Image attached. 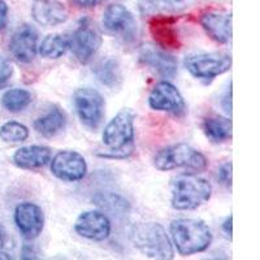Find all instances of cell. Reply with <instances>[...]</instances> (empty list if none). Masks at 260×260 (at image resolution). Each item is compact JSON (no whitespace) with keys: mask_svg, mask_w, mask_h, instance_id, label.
I'll use <instances>...</instances> for the list:
<instances>
[{"mask_svg":"<svg viewBox=\"0 0 260 260\" xmlns=\"http://www.w3.org/2000/svg\"><path fill=\"white\" fill-rule=\"evenodd\" d=\"M171 204L177 211H192L207 203L212 195V185L197 173H183L172 181Z\"/></svg>","mask_w":260,"mask_h":260,"instance_id":"1","label":"cell"},{"mask_svg":"<svg viewBox=\"0 0 260 260\" xmlns=\"http://www.w3.org/2000/svg\"><path fill=\"white\" fill-rule=\"evenodd\" d=\"M129 238L137 250L151 259L169 260L175 257L171 240L159 222H137L132 225Z\"/></svg>","mask_w":260,"mask_h":260,"instance_id":"2","label":"cell"},{"mask_svg":"<svg viewBox=\"0 0 260 260\" xmlns=\"http://www.w3.org/2000/svg\"><path fill=\"white\" fill-rule=\"evenodd\" d=\"M134 118L133 111L124 108L107 124L102 134V141L107 148L104 156L124 159L133 152Z\"/></svg>","mask_w":260,"mask_h":260,"instance_id":"3","label":"cell"},{"mask_svg":"<svg viewBox=\"0 0 260 260\" xmlns=\"http://www.w3.org/2000/svg\"><path fill=\"white\" fill-rule=\"evenodd\" d=\"M171 236L182 256L206 251L212 243V232L202 220L177 219L171 222Z\"/></svg>","mask_w":260,"mask_h":260,"instance_id":"4","label":"cell"},{"mask_svg":"<svg viewBox=\"0 0 260 260\" xmlns=\"http://www.w3.org/2000/svg\"><path fill=\"white\" fill-rule=\"evenodd\" d=\"M155 168L161 172L185 169L191 173L203 172L208 160L202 152L186 143H176L157 151L154 156Z\"/></svg>","mask_w":260,"mask_h":260,"instance_id":"5","label":"cell"},{"mask_svg":"<svg viewBox=\"0 0 260 260\" xmlns=\"http://www.w3.org/2000/svg\"><path fill=\"white\" fill-rule=\"evenodd\" d=\"M183 67L192 77L206 85L232 68V57L224 53H194L183 60Z\"/></svg>","mask_w":260,"mask_h":260,"instance_id":"6","label":"cell"},{"mask_svg":"<svg viewBox=\"0 0 260 260\" xmlns=\"http://www.w3.org/2000/svg\"><path fill=\"white\" fill-rule=\"evenodd\" d=\"M73 103L81 122L89 129H96L106 113V102L102 94L91 87H81L73 94Z\"/></svg>","mask_w":260,"mask_h":260,"instance_id":"7","label":"cell"},{"mask_svg":"<svg viewBox=\"0 0 260 260\" xmlns=\"http://www.w3.org/2000/svg\"><path fill=\"white\" fill-rule=\"evenodd\" d=\"M103 26L107 31L125 43H133L138 38V26L133 13L120 3L111 4L103 13Z\"/></svg>","mask_w":260,"mask_h":260,"instance_id":"8","label":"cell"},{"mask_svg":"<svg viewBox=\"0 0 260 260\" xmlns=\"http://www.w3.org/2000/svg\"><path fill=\"white\" fill-rule=\"evenodd\" d=\"M148 104L152 110L168 112L176 117H183L187 112L185 99L175 85L168 81H160L148 95Z\"/></svg>","mask_w":260,"mask_h":260,"instance_id":"9","label":"cell"},{"mask_svg":"<svg viewBox=\"0 0 260 260\" xmlns=\"http://www.w3.org/2000/svg\"><path fill=\"white\" fill-rule=\"evenodd\" d=\"M51 172L64 182H78L87 173V162L77 151H60L51 160Z\"/></svg>","mask_w":260,"mask_h":260,"instance_id":"10","label":"cell"},{"mask_svg":"<svg viewBox=\"0 0 260 260\" xmlns=\"http://www.w3.org/2000/svg\"><path fill=\"white\" fill-rule=\"evenodd\" d=\"M74 231L86 240L102 242L111 234V221L108 216L99 211H85L76 220Z\"/></svg>","mask_w":260,"mask_h":260,"instance_id":"11","label":"cell"},{"mask_svg":"<svg viewBox=\"0 0 260 260\" xmlns=\"http://www.w3.org/2000/svg\"><path fill=\"white\" fill-rule=\"evenodd\" d=\"M15 222L24 238L36 240L45 228V213L38 204L24 202L16 207Z\"/></svg>","mask_w":260,"mask_h":260,"instance_id":"12","label":"cell"},{"mask_svg":"<svg viewBox=\"0 0 260 260\" xmlns=\"http://www.w3.org/2000/svg\"><path fill=\"white\" fill-rule=\"evenodd\" d=\"M102 45L101 36L89 25H81L69 37V50L81 64H87Z\"/></svg>","mask_w":260,"mask_h":260,"instance_id":"13","label":"cell"},{"mask_svg":"<svg viewBox=\"0 0 260 260\" xmlns=\"http://www.w3.org/2000/svg\"><path fill=\"white\" fill-rule=\"evenodd\" d=\"M148 27L155 43L164 50H180L182 46L175 17L166 15L152 16Z\"/></svg>","mask_w":260,"mask_h":260,"instance_id":"14","label":"cell"},{"mask_svg":"<svg viewBox=\"0 0 260 260\" xmlns=\"http://www.w3.org/2000/svg\"><path fill=\"white\" fill-rule=\"evenodd\" d=\"M9 51L12 56L22 64H29L36 59L38 52V32L32 26L25 25L13 34L9 41Z\"/></svg>","mask_w":260,"mask_h":260,"instance_id":"15","label":"cell"},{"mask_svg":"<svg viewBox=\"0 0 260 260\" xmlns=\"http://www.w3.org/2000/svg\"><path fill=\"white\" fill-rule=\"evenodd\" d=\"M31 16L42 26H57L68 20V9L60 0H34Z\"/></svg>","mask_w":260,"mask_h":260,"instance_id":"16","label":"cell"},{"mask_svg":"<svg viewBox=\"0 0 260 260\" xmlns=\"http://www.w3.org/2000/svg\"><path fill=\"white\" fill-rule=\"evenodd\" d=\"M139 61L162 78H173L178 72L177 59L156 48H143L139 53Z\"/></svg>","mask_w":260,"mask_h":260,"instance_id":"17","label":"cell"},{"mask_svg":"<svg viewBox=\"0 0 260 260\" xmlns=\"http://www.w3.org/2000/svg\"><path fill=\"white\" fill-rule=\"evenodd\" d=\"M199 22L207 36L220 45L232 41V13L207 12L201 16Z\"/></svg>","mask_w":260,"mask_h":260,"instance_id":"18","label":"cell"},{"mask_svg":"<svg viewBox=\"0 0 260 260\" xmlns=\"http://www.w3.org/2000/svg\"><path fill=\"white\" fill-rule=\"evenodd\" d=\"M51 148L41 145L21 147L13 154V164L25 171H36L46 167L51 161Z\"/></svg>","mask_w":260,"mask_h":260,"instance_id":"19","label":"cell"},{"mask_svg":"<svg viewBox=\"0 0 260 260\" xmlns=\"http://www.w3.org/2000/svg\"><path fill=\"white\" fill-rule=\"evenodd\" d=\"M32 126L42 137L52 138L65 129L67 115L59 106H52L45 115L37 118Z\"/></svg>","mask_w":260,"mask_h":260,"instance_id":"20","label":"cell"},{"mask_svg":"<svg viewBox=\"0 0 260 260\" xmlns=\"http://www.w3.org/2000/svg\"><path fill=\"white\" fill-rule=\"evenodd\" d=\"M94 74L102 85L111 90L118 89L122 85L121 65L113 57H107L98 62L94 68Z\"/></svg>","mask_w":260,"mask_h":260,"instance_id":"21","label":"cell"},{"mask_svg":"<svg viewBox=\"0 0 260 260\" xmlns=\"http://www.w3.org/2000/svg\"><path fill=\"white\" fill-rule=\"evenodd\" d=\"M92 202L96 207L102 208L115 217H125L126 215H129L130 210H132L129 201H126L124 197L116 194V192H96L92 197Z\"/></svg>","mask_w":260,"mask_h":260,"instance_id":"22","label":"cell"},{"mask_svg":"<svg viewBox=\"0 0 260 260\" xmlns=\"http://www.w3.org/2000/svg\"><path fill=\"white\" fill-rule=\"evenodd\" d=\"M232 120L222 116L204 118L203 133L212 143H224L232 138Z\"/></svg>","mask_w":260,"mask_h":260,"instance_id":"23","label":"cell"},{"mask_svg":"<svg viewBox=\"0 0 260 260\" xmlns=\"http://www.w3.org/2000/svg\"><path fill=\"white\" fill-rule=\"evenodd\" d=\"M69 50V37L65 34H51L39 45L38 51L42 57L48 60L60 59Z\"/></svg>","mask_w":260,"mask_h":260,"instance_id":"24","label":"cell"},{"mask_svg":"<svg viewBox=\"0 0 260 260\" xmlns=\"http://www.w3.org/2000/svg\"><path fill=\"white\" fill-rule=\"evenodd\" d=\"M185 7L183 0H139L138 9L143 16L178 12Z\"/></svg>","mask_w":260,"mask_h":260,"instance_id":"25","label":"cell"},{"mask_svg":"<svg viewBox=\"0 0 260 260\" xmlns=\"http://www.w3.org/2000/svg\"><path fill=\"white\" fill-rule=\"evenodd\" d=\"M32 96L25 89H11L4 92L2 98V104L8 112L18 113L30 106Z\"/></svg>","mask_w":260,"mask_h":260,"instance_id":"26","label":"cell"},{"mask_svg":"<svg viewBox=\"0 0 260 260\" xmlns=\"http://www.w3.org/2000/svg\"><path fill=\"white\" fill-rule=\"evenodd\" d=\"M29 138V129L17 121H8L0 126V139L7 143L25 142Z\"/></svg>","mask_w":260,"mask_h":260,"instance_id":"27","label":"cell"},{"mask_svg":"<svg viewBox=\"0 0 260 260\" xmlns=\"http://www.w3.org/2000/svg\"><path fill=\"white\" fill-rule=\"evenodd\" d=\"M13 76V67L7 57L0 55V90L7 87Z\"/></svg>","mask_w":260,"mask_h":260,"instance_id":"28","label":"cell"},{"mask_svg":"<svg viewBox=\"0 0 260 260\" xmlns=\"http://www.w3.org/2000/svg\"><path fill=\"white\" fill-rule=\"evenodd\" d=\"M217 181L221 183L222 186L231 187L232 186V162H224L217 171Z\"/></svg>","mask_w":260,"mask_h":260,"instance_id":"29","label":"cell"},{"mask_svg":"<svg viewBox=\"0 0 260 260\" xmlns=\"http://www.w3.org/2000/svg\"><path fill=\"white\" fill-rule=\"evenodd\" d=\"M8 22V6L6 2L0 0V31H3Z\"/></svg>","mask_w":260,"mask_h":260,"instance_id":"30","label":"cell"},{"mask_svg":"<svg viewBox=\"0 0 260 260\" xmlns=\"http://www.w3.org/2000/svg\"><path fill=\"white\" fill-rule=\"evenodd\" d=\"M221 104L225 112L231 115L232 113V86H229V90L225 92L224 98H222V101H221Z\"/></svg>","mask_w":260,"mask_h":260,"instance_id":"31","label":"cell"},{"mask_svg":"<svg viewBox=\"0 0 260 260\" xmlns=\"http://www.w3.org/2000/svg\"><path fill=\"white\" fill-rule=\"evenodd\" d=\"M21 257L22 259H37V251L36 248L32 247L31 245H24L22 251H21Z\"/></svg>","mask_w":260,"mask_h":260,"instance_id":"32","label":"cell"},{"mask_svg":"<svg viewBox=\"0 0 260 260\" xmlns=\"http://www.w3.org/2000/svg\"><path fill=\"white\" fill-rule=\"evenodd\" d=\"M74 4L81 8H90V7H95L96 4L102 3L104 0H73Z\"/></svg>","mask_w":260,"mask_h":260,"instance_id":"33","label":"cell"},{"mask_svg":"<svg viewBox=\"0 0 260 260\" xmlns=\"http://www.w3.org/2000/svg\"><path fill=\"white\" fill-rule=\"evenodd\" d=\"M232 221H233V216L231 215L229 217H226V219H225V221L222 222V225H221L222 232H224L225 236L229 237L231 240H232V233H233V232H232Z\"/></svg>","mask_w":260,"mask_h":260,"instance_id":"34","label":"cell"},{"mask_svg":"<svg viewBox=\"0 0 260 260\" xmlns=\"http://www.w3.org/2000/svg\"><path fill=\"white\" fill-rule=\"evenodd\" d=\"M8 242V234H7V231L4 229V226L0 224V248H3L4 246Z\"/></svg>","mask_w":260,"mask_h":260,"instance_id":"35","label":"cell"},{"mask_svg":"<svg viewBox=\"0 0 260 260\" xmlns=\"http://www.w3.org/2000/svg\"><path fill=\"white\" fill-rule=\"evenodd\" d=\"M12 256L8 254V252H4L2 251V248H0V260H11Z\"/></svg>","mask_w":260,"mask_h":260,"instance_id":"36","label":"cell"}]
</instances>
